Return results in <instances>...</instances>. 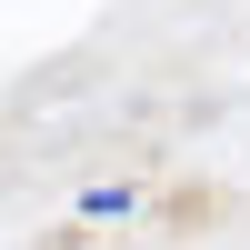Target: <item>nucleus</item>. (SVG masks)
Here are the masks:
<instances>
[{"instance_id":"obj_1","label":"nucleus","mask_w":250,"mask_h":250,"mask_svg":"<svg viewBox=\"0 0 250 250\" xmlns=\"http://www.w3.org/2000/svg\"><path fill=\"white\" fill-rule=\"evenodd\" d=\"M80 210H90V220H120V210H130V180H100V190H80Z\"/></svg>"}]
</instances>
